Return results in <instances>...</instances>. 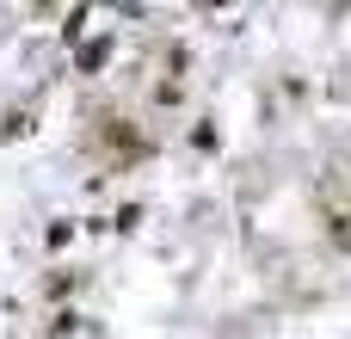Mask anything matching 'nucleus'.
I'll list each match as a JSON object with an SVG mask.
<instances>
[{
	"label": "nucleus",
	"instance_id": "1",
	"mask_svg": "<svg viewBox=\"0 0 351 339\" xmlns=\"http://www.w3.org/2000/svg\"><path fill=\"white\" fill-rule=\"evenodd\" d=\"M105 56H111V43H105V37H99V43H86V49H80V68H99V62H105Z\"/></svg>",
	"mask_w": 351,
	"mask_h": 339
}]
</instances>
